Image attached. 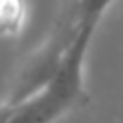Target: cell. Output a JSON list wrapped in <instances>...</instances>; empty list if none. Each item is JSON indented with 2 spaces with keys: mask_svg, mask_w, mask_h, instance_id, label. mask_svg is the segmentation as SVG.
Instances as JSON below:
<instances>
[{
  "mask_svg": "<svg viewBox=\"0 0 123 123\" xmlns=\"http://www.w3.org/2000/svg\"><path fill=\"white\" fill-rule=\"evenodd\" d=\"M109 2H85L83 24L54 78L38 96L13 109H0V123H53L62 114L89 101L83 87V58Z\"/></svg>",
  "mask_w": 123,
  "mask_h": 123,
  "instance_id": "6da1fadb",
  "label": "cell"
},
{
  "mask_svg": "<svg viewBox=\"0 0 123 123\" xmlns=\"http://www.w3.org/2000/svg\"><path fill=\"white\" fill-rule=\"evenodd\" d=\"M85 2L62 4L49 36L38 51L31 54L20 67L18 74L13 78L0 109H13L33 100L49 85L65 56L69 54L74 40L78 38L83 24Z\"/></svg>",
  "mask_w": 123,
  "mask_h": 123,
  "instance_id": "7a4b0ae2",
  "label": "cell"
},
{
  "mask_svg": "<svg viewBox=\"0 0 123 123\" xmlns=\"http://www.w3.org/2000/svg\"><path fill=\"white\" fill-rule=\"evenodd\" d=\"M25 24V4L18 0H4L0 4V35L15 38L22 33Z\"/></svg>",
  "mask_w": 123,
  "mask_h": 123,
  "instance_id": "3957f363",
  "label": "cell"
}]
</instances>
